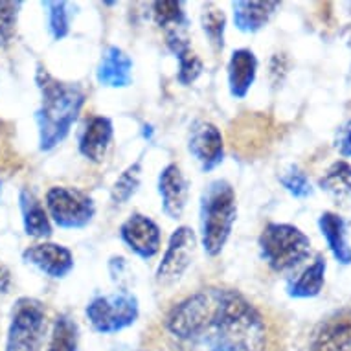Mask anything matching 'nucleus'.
Returning <instances> with one entry per match:
<instances>
[{
    "mask_svg": "<svg viewBox=\"0 0 351 351\" xmlns=\"http://www.w3.org/2000/svg\"><path fill=\"white\" fill-rule=\"evenodd\" d=\"M140 180H142V162H134L127 167L116 179L112 190H110V199L114 204H125L131 197L138 191Z\"/></svg>",
    "mask_w": 351,
    "mask_h": 351,
    "instance_id": "24",
    "label": "nucleus"
},
{
    "mask_svg": "<svg viewBox=\"0 0 351 351\" xmlns=\"http://www.w3.org/2000/svg\"><path fill=\"white\" fill-rule=\"evenodd\" d=\"M320 190L326 191L337 202L351 201V164L346 160H337L328 167L324 177L318 182Z\"/></svg>",
    "mask_w": 351,
    "mask_h": 351,
    "instance_id": "22",
    "label": "nucleus"
},
{
    "mask_svg": "<svg viewBox=\"0 0 351 351\" xmlns=\"http://www.w3.org/2000/svg\"><path fill=\"white\" fill-rule=\"evenodd\" d=\"M201 243L208 256H219L232 234L237 219V199L234 186L217 179L206 186L201 197Z\"/></svg>",
    "mask_w": 351,
    "mask_h": 351,
    "instance_id": "3",
    "label": "nucleus"
},
{
    "mask_svg": "<svg viewBox=\"0 0 351 351\" xmlns=\"http://www.w3.org/2000/svg\"><path fill=\"white\" fill-rule=\"evenodd\" d=\"M280 184L294 199H307V197L313 195L311 180L298 166H291L289 169H285L280 177Z\"/></svg>",
    "mask_w": 351,
    "mask_h": 351,
    "instance_id": "28",
    "label": "nucleus"
},
{
    "mask_svg": "<svg viewBox=\"0 0 351 351\" xmlns=\"http://www.w3.org/2000/svg\"><path fill=\"white\" fill-rule=\"evenodd\" d=\"M225 13L213 6V4H208L204 8V12H202V29H204L210 45L217 53L223 52V48H225Z\"/></svg>",
    "mask_w": 351,
    "mask_h": 351,
    "instance_id": "26",
    "label": "nucleus"
},
{
    "mask_svg": "<svg viewBox=\"0 0 351 351\" xmlns=\"http://www.w3.org/2000/svg\"><path fill=\"white\" fill-rule=\"evenodd\" d=\"M35 81L40 90V107L35 114L39 127V147L40 151H52L69 136L85 105V93L75 83L56 80L43 66L37 69Z\"/></svg>",
    "mask_w": 351,
    "mask_h": 351,
    "instance_id": "2",
    "label": "nucleus"
},
{
    "mask_svg": "<svg viewBox=\"0 0 351 351\" xmlns=\"http://www.w3.org/2000/svg\"><path fill=\"white\" fill-rule=\"evenodd\" d=\"M188 149L201 164L202 171H212L225 158V142L217 127L210 121H197L191 127Z\"/></svg>",
    "mask_w": 351,
    "mask_h": 351,
    "instance_id": "10",
    "label": "nucleus"
},
{
    "mask_svg": "<svg viewBox=\"0 0 351 351\" xmlns=\"http://www.w3.org/2000/svg\"><path fill=\"white\" fill-rule=\"evenodd\" d=\"M138 351H144V350H138Z\"/></svg>",
    "mask_w": 351,
    "mask_h": 351,
    "instance_id": "34",
    "label": "nucleus"
},
{
    "mask_svg": "<svg viewBox=\"0 0 351 351\" xmlns=\"http://www.w3.org/2000/svg\"><path fill=\"white\" fill-rule=\"evenodd\" d=\"M153 15L155 23L166 32H177L186 28V13L182 10V2L175 0H162L153 4Z\"/></svg>",
    "mask_w": 351,
    "mask_h": 351,
    "instance_id": "25",
    "label": "nucleus"
},
{
    "mask_svg": "<svg viewBox=\"0 0 351 351\" xmlns=\"http://www.w3.org/2000/svg\"><path fill=\"white\" fill-rule=\"evenodd\" d=\"M43 8L47 10L48 29L56 40L64 39L70 32V21H72V12H70L69 2H45Z\"/></svg>",
    "mask_w": 351,
    "mask_h": 351,
    "instance_id": "27",
    "label": "nucleus"
},
{
    "mask_svg": "<svg viewBox=\"0 0 351 351\" xmlns=\"http://www.w3.org/2000/svg\"><path fill=\"white\" fill-rule=\"evenodd\" d=\"M47 333V309L35 298H21L13 307L6 351H39Z\"/></svg>",
    "mask_w": 351,
    "mask_h": 351,
    "instance_id": "6",
    "label": "nucleus"
},
{
    "mask_svg": "<svg viewBox=\"0 0 351 351\" xmlns=\"http://www.w3.org/2000/svg\"><path fill=\"white\" fill-rule=\"evenodd\" d=\"M234 24L243 34H256L263 28L280 8V2H248L239 0L232 4Z\"/></svg>",
    "mask_w": 351,
    "mask_h": 351,
    "instance_id": "20",
    "label": "nucleus"
},
{
    "mask_svg": "<svg viewBox=\"0 0 351 351\" xmlns=\"http://www.w3.org/2000/svg\"><path fill=\"white\" fill-rule=\"evenodd\" d=\"M335 145L344 158H351V118L339 129Z\"/></svg>",
    "mask_w": 351,
    "mask_h": 351,
    "instance_id": "30",
    "label": "nucleus"
},
{
    "mask_svg": "<svg viewBox=\"0 0 351 351\" xmlns=\"http://www.w3.org/2000/svg\"><path fill=\"white\" fill-rule=\"evenodd\" d=\"M120 237L125 247L142 259L155 258L160 250V226L142 213H133L123 221V225L120 226Z\"/></svg>",
    "mask_w": 351,
    "mask_h": 351,
    "instance_id": "9",
    "label": "nucleus"
},
{
    "mask_svg": "<svg viewBox=\"0 0 351 351\" xmlns=\"http://www.w3.org/2000/svg\"><path fill=\"white\" fill-rule=\"evenodd\" d=\"M309 351H351V309L324 318L313 333Z\"/></svg>",
    "mask_w": 351,
    "mask_h": 351,
    "instance_id": "11",
    "label": "nucleus"
},
{
    "mask_svg": "<svg viewBox=\"0 0 351 351\" xmlns=\"http://www.w3.org/2000/svg\"><path fill=\"white\" fill-rule=\"evenodd\" d=\"M206 289V318L193 337L206 340L215 351L265 350L267 324L258 307L236 289Z\"/></svg>",
    "mask_w": 351,
    "mask_h": 351,
    "instance_id": "1",
    "label": "nucleus"
},
{
    "mask_svg": "<svg viewBox=\"0 0 351 351\" xmlns=\"http://www.w3.org/2000/svg\"><path fill=\"white\" fill-rule=\"evenodd\" d=\"M166 45L175 58L179 59V81L182 85H191L202 74V61L190 47L184 29L166 32Z\"/></svg>",
    "mask_w": 351,
    "mask_h": 351,
    "instance_id": "17",
    "label": "nucleus"
},
{
    "mask_svg": "<svg viewBox=\"0 0 351 351\" xmlns=\"http://www.w3.org/2000/svg\"><path fill=\"white\" fill-rule=\"evenodd\" d=\"M77 324L69 315H59L53 322L47 351H77Z\"/></svg>",
    "mask_w": 351,
    "mask_h": 351,
    "instance_id": "23",
    "label": "nucleus"
},
{
    "mask_svg": "<svg viewBox=\"0 0 351 351\" xmlns=\"http://www.w3.org/2000/svg\"><path fill=\"white\" fill-rule=\"evenodd\" d=\"M96 77L101 86L109 88H123L131 85L133 80V59L129 58L121 48L109 47L99 61Z\"/></svg>",
    "mask_w": 351,
    "mask_h": 351,
    "instance_id": "16",
    "label": "nucleus"
},
{
    "mask_svg": "<svg viewBox=\"0 0 351 351\" xmlns=\"http://www.w3.org/2000/svg\"><path fill=\"white\" fill-rule=\"evenodd\" d=\"M197 247L195 232L190 226H179L167 241L166 252L156 269V282L162 285L177 282L191 265Z\"/></svg>",
    "mask_w": 351,
    "mask_h": 351,
    "instance_id": "8",
    "label": "nucleus"
},
{
    "mask_svg": "<svg viewBox=\"0 0 351 351\" xmlns=\"http://www.w3.org/2000/svg\"><path fill=\"white\" fill-rule=\"evenodd\" d=\"M6 151H8L6 129H4V123L0 121V160H6Z\"/></svg>",
    "mask_w": 351,
    "mask_h": 351,
    "instance_id": "32",
    "label": "nucleus"
},
{
    "mask_svg": "<svg viewBox=\"0 0 351 351\" xmlns=\"http://www.w3.org/2000/svg\"><path fill=\"white\" fill-rule=\"evenodd\" d=\"M226 74H228V88H230L232 98L243 99L250 93L254 81H256L258 58L254 56L252 50L239 48L230 56Z\"/></svg>",
    "mask_w": 351,
    "mask_h": 351,
    "instance_id": "15",
    "label": "nucleus"
},
{
    "mask_svg": "<svg viewBox=\"0 0 351 351\" xmlns=\"http://www.w3.org/2000/svg\"><path fill=\"white\" fill-rule=\"evenodd\" d=\"M21 2H0V47H8L15 37Z\"/></svg>",
    "mask_w": 351,
    "mask_h": 351,
    "instance_id": "29",
    "label": "nucleus"
},
{
    "mask_svg": "<svg viewBox=\"0 0 351 351\" xmlns=\"http://www.w3.org/2000/svg\"><path fill=\"white\" fill-rule=\"evenodd\" d=\"M85 315L94 331L101 335L120 333L138 320V300L134 294L125 291L101 294L88 302Z\"/></svg>",
    "mask_w": 351,
    "mask_h": 351,
    "instance_id": "5",
    "label": "nucleus"
},
{
    "mask_svg": "<svg viewBox=\"0 0 351 351\" xmlns=\"http://www.w3.org/2000/svg\"><path fill=\"white\" fill-rule=\"evenodd\" d=\"M320 234L326 237L328 248L340 265L351 263V247L348 243V226L346 221L335 212H324L318 219Z\"/></svg>",
    "mask_w": 351,
    "mask_h": 351,
    "instance_id": "19",
    "label": "nucleus"
},
{
    "mask_svg": "<svg viewBox=\"0 0 351 351\" xmlns=\"http://www.w3.org/2000/svg\"><path fill=\"white\" fill-rule=\"evenodd\" d=\"M162 212L169 219H180L188 202V182L177 164H167L158 175Z\"/></svg>",
    "mask_w": 351,
    "mask_h": 351,
    "instance_id": "14",
    "label": "nucleus"
},
{
    "mask_svg": "<svg viewBox=\"0 0 351 351\" xmlns=\"http://www.w3.org/2000/svg\"><path fill=\"white\" fill-rule=\"evenodd\" d=\"M114 136V127L107 116H90L77 140V149L86 160L99 164L105 160V155Z\"/></svg>",
    "mask_w": 351,
    "mask_h": 351,
    "instance_id": "13",
    "label": "nucleus"
},
{
    "mask_svg": "<svg viewBox=\"0 0 351 351\" xmlns=\"http://www.w3.org/2000/svg\"><path fill=\"white\" fill-rule=\"evenodd\" d=\"M0 193H2V180H0Z\"/></svg>",
    "mask_w": 351,
    "mask_h": 351,
    "instance_id": "33",
    "label": "nucleus"
},
{
    "mask_svg": "<svg viewBox=\"0 0 351 351\" xmlns=\"http://www.w3.org/2000/svg\"><path fill=\"white\" fill-rule=\"evenodd\" d=\"M259 254L272 271L285 272L309 258L311 239L298 226L269 223L259 236Z\"/></svg>",
    "mask_w": 351,
    "mask_h": 351,
    "instance_id": "4",
    "label": "nucleus"
},
{
    "mask_svg": "<svg viewBox=\"0 0 351 351\" xmlns=\"http://www.w3.org/2000/svg\"><path fill=\"white\" fill-rule=\"evenodd\" d=\"M26 263L37 267L43 274L53 280H61L74 269V256L69 248L56 243H37L24 250Z\"/></svg>",
    "mask_w": 351,
    "mask_h": 351,
    "instance_id": "12",
    "label": "nucleus"
},
{
    "mask_svg": "<svg viewBox=\"0 0 351 351\" xmlns=\"http://www.w3.org/2000/svg\"><path fill=\"white\" fill-rule=\"evenodd\" d=\"M10 287H12V272L0 261V296L8 294Z\"/></svg>",
    "mask_w": 351,
    "mask_h": 351,
    "instance_id": "31",
    "label": "nucleus"
},
{
    "mask_svg": "<svg viewBox=\"0 0 351 351\" xmlns=\"http://www.w3.org/2000/svg\"><path fill=\"white\" fill-rule=\"evenodd\" d=\"M326 271H328V261L322 254H318L298 276L289 280L287 294L291 298L305 300L315 298L322 293L324 283H326Z\"/></svg>",
    "mask_w": 351,
    "mask_h": 351,
    "instance_id": "18",
    "label": "nucleus"
},
{
    "mask_svg": "<svg viewBox=\"0 0 351 351\" xmlns=\"http://www.w3.org/2000/svg\"><path fill=\"white\" fill-rule=\"evenodd\" d=\"M21 202V212H23V223L26 234L37 239H47L52 236V225L48 217L47 210L40 204L39 199L28 190L21 191L19 197Z\"/></svg>",
    "mask_w": 351,
    "mask_h": 351,
    "instance_id": "21",
    "label": "nucleus"
},
{
    "mask_svg": "<svg viewBox=\"0 0 351 351\" xmlns=\"http://www.w3.org/2000/svg\"><path fill=\"white\" fill-rule=\"evenodd\" d=\"M47 208L53 223L64 230L85 228L96 213L93 199L69 186H52L47 193Z\"/></svg>",
    "mask_w": 351,
    "mask_h": 351,
    "instance_id": "7",
    "label": "nucleus"
}]
</instances>
